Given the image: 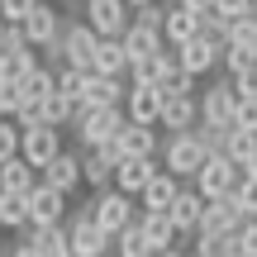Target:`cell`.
Segmentation results:
<instances>
[{"mask_svg":"<svg viewBox=\"0 0 257 257\" xmlns=\"http://www.w3.org/2000/svg\"><path fill=\"white\" fill-rule=\"evenodd\" d=\"M119 43H124L128 62H138V57H153V53H162V48H167V38H162V29H153V24H138V19H128V29L119 34Z\"/></svg>","mask_w":257,"mask_h":257,"instance_id":"obj_20","label":"cell"},{"mask_svg":"<svg viewBox=\"0 0 257 257\" xmlns=\"http://www.w3.org/2000/svg\"><path fill=\"white\" fill-rule=\"evenodd\" d=\"M95 72H105V76H124L128 72V53H124L119 38H100V48H95Z\"/></svg>","mask_w":257,"mask_h":257,"instance_id":"obj_28","label":"cell"},{"mask_svg":"<svg viewBox=\"0 0 257 257\" xmlns=\"http://www.w3.org/2000/svg\"><path fill=\"white\" fill-rule=\"evenodd\" d=\"M57 72V95H67V100H81L86 91V72H76V67H53Z\"/></svg>","mask_w":257,"mask_h":257,"instance_id":"obj_35","label":"cell"},{"mask_svg":"<svg viewBox=\"0 0 257 257\" xmlns=\"http://www.w3.org/2000/svg\"><path fill=\"white\" fill-rule=\"evenodd\" d=\"M114 167H119V148H86L81 153V181L95 191H110L114 186Z\"/></svg>","mask_w":257,"mask_h":257,"instance_id":"obj_12","label":"cell"},{"mask_svg":"<svg viewBox=\"0 0 257 257\" xmlns=\"http://www.w3.org/2000/svg\"><path fill=\"white\" fill-rule=\"evenodd\" d=\"M38 186V167L24 162V157H10L0 162V191H15V195H29Z\"/></svg>","mask_w":257,"mask_h":257,"instance_id":"obj_27","label":"cell"},{"mask_svg":"<svg viewBox=\"0 0 257 257\" xmlns=\"http://www.w3.org/2000/svg\"><path fill=\"white\" fill-rule=\"evenodd\" d=\"M233 128H257V95H238V110H233Z\"/></svg>","mask_w":257,"mask_h":257,"instance_id":"obj_41","label":"cell"},{"mask_svg":"<svg viewBox=\"0 0 257 257\" xmlns=\"http://www.w3.org/2000/svg\"><path fill=\"white\" fill-rule=\"evenodd\" d=\"M157 176V157H119L114 167V191L124 195H143V186Z\"/></svg>","mask_w":257,"mask_h":257,"instance_id":"obj_18","label":"cell"},{"mask_svg":"<svg viewBox=\"0 0 257 257\" xmlns=\"http://www.w3.org/2000/svg\"><path fill=\"white\" fill-rule=\"evenodd\" d=\"M19 86H24V100H48V95L57 91V72L38 62V67H34V72H29V76H24Z\"/></svg>","mask_w":257,"mask_h":257,"instance_id":"obj_32","label":"cell"},{"mask_svg":"<svg viewBox=\"0 0 257 257\" xmlns=\"http://www.w3.org/2000/svg\"><path fill=\"white\" fill-rule=\"evenodd\" d=\"M19 29H24V43L43 53V48L53 43L57 34H62V15H57V5H53V0H38V5H34V15H29Z\"/></svg>","mask_w":257,"mask_h":257,"instance_id":"obj_10","label":"cell"},{"mask_svg":"<svg viewBox=\"0 0 257 257\" xmlns=\"http://www.w3.org/2000/svg\"><path fill=\"white\" fill-rule=\"evenodd\" d=\"M157 91H162V95H195V76L191 72H172Z\"/></svg>","mask_w":257,"mask_h":257,"instance_id":"obj_40","label":"cell"},{"mask_svg":"<svg viewBox=\"0 0 257 257\" xmlns=\"http://www.w3.org/2000/svg\"><path fill=\"white\" fill-rule=\"evenodd\" d=\"M57 48H62V67H76V72H95V48H100V34L91 24H62L57 34Z\"/></svg>","mask_w":257,"mask_h":257,"instance_id":"obj_5","label":"cell"},{"mask_svg":"<svg viewBox=\"0 0 257 257\" xmlns=\"http://www.w3.org/2000/svg\"><path fill=\"white\" fill-rule=\"evenodd\" d=\"M19 143H24V128H19L15 119H0V162L19 157Z\"/></svg>","mask_w":257,"mask_h":257,"instance_id":"obj_36","label":"cell"},{"mask_svg":"<svg viewBox=\"0 0 257 257\" xmlns=\"http://www.w3.org/2000/svg\"><path fill=\"white\" fill-rule=\"evenodd\" d=\"M5 257H38V252H34V248H29V243H24V238H19V243H15V248H10V252H5Z\"/></svg>","mask_w":257,"mask_h":257,"instance_id":"obj_46","label":"cell"},{"mask_svg":"<svg viewBox=\"0 0 257 257\" xmlns=\"http://www.w3.org/2000/svg\"><path fill=\"white\" fill-rule=\"evenodd\" d=\"M191 181H195V191H200L205 200H224V195H233V191H238L243 167H238V162H229L224 153H214V157H205V167L191 176Z\"/></svg>","mask_w":257,"mask_h":257,"instance_id":"obj_4","label":"cell"},{"mask_svg":"<svg viewBox=\"0 0 257 257\" xmlns=\"http://www.w3.org/2000/svg\"><path fill=\"white\" fill-rule=\"evenodd\" d=\"M124 5H128V10H143V5H153V0H124Z\"/></svg>","mask_w":257,"mask_h":257,"instance_id":"obj_48","label":"cell"},{"mask_svg":"<svg viewBox=\"0 0 257 257\" xmlns=\"http://www.w3.org/2000/svg\"><path fill=\"white\" fill-rule=\"evenodd\" d=\"M124 95H128V86H124V76H105V72H86V91H81V100L86 105H124Z\"/></svg>","mask_w":257,"mask_h":257,"instance_id":"obj_21","label":"cell"},{"mask_svg":"<svg viewBox=\"0 0 257 257\" xmlns=\"http://www.w3.org/2000/svg\"><path fill=\"white\" fill-rule=\"evenodd\" d=\"M176 53V62H181V72H191V76H205L210 67H219V57H224V48L219 43H210L205 34H195L191 43H181V48H172Z\"/></svg>","mask_w":257,"mask_h":257,"instance_id":"obj_14","label":"cell"},{"mask_svg":"<svg viewBox=\"0 0 257 257\" xmlns=\"http://www.w3.org/2000/svg\"><path fill=\"white\" fill-rule=\"evenodd\" d=\"M34 5L38 0H0V19H5V24H24V19L34 15Z\"/></svg>","mask_w":257,"mask_h":257,"instance_id":"obj_39","label":"cell"},{"mask_svg":"<svg viewBox=\"0 0 257 257\" xmlns=\"http://www.w3.org/2000/svg\"><path fill=\"white\" fill-rule=\"evenodd\" d=\"M176 5H181V10H191V15H210V10H214V0H176Z\"/></svg>","mask_w":257,"mask_h":257,"instance_id":"obj_45","label":"cell"},{"mask_svg":"<svg viewBox=\"0 0 257 257\" xmlns=\"http://www.w3.org/2000/svg\"><path fill=\"white\" fill-rule=\"evenodd\" d=\"M5 29H10V24H5V19H0V43H5Z\"/></svg>","mask_w":257,"mask_h":257,"instance_id":"obj_49","label":"cell"},{"mask_svg":"<svg viewBox=\"0 0 257 257\" xmlns=\"http://www.w3.org/2000/svg\"><path fill=\"white\" fill-rule=\"evenodd\" d=\"M205 205H210V200H205L195 186H191V191L181 186V195H176V200H172V210H167V214H172V224H176V233H195V229H200Z\"/></svg>","mask_w":257,"mask_h":257,"instance_id":"obj_22","label":"cell"},{"mask_svg":"<svg viewBox=\"0 0 257 257\" xmlns=\"http://www.w3.org/2000/svg\"><path fill=\"white\" fill-rule=\"evenodd\" d=\"M114 257H157V248L148 243V233L138 229V219L124 233H114Z\"/></svg>","mask_w":257,"mask_h":257,"instance_id":"obj_30","label":"cell"},{"mask_svg":"<svg viewBox=\"0 0 257 257\" xmlns=\"http://www.w3.org/2000/svg\"><path fill=\"white\" fill-rule=\"evenodd\" d=\"M205 157H210V148L195 138V128H191V134H172L167 148H162V162H167L172 176H195L205 167Z\"/></svg>","mask_w":257,"mask_h":257,"instance_id":"obj_6","label":"cell"},{"mask_svg":"<svg viewBox=\"0 0 257 257\" xmlns=\"http://www.w3.org/2000/svg\"><path fill=\"white\" fill-rule=\"evenodd\" d=\"M67 219V195L53 191L48 181H38L29 191V229H53V224Z\"/></svg>","mask_w":257,"mask_h":257,"instance_id":"obj_7","label":"cell"},{"mask_svg":"<svg viewBox=\"0 0 257 257\" xmlns=\"http://www.w3.org/2000/svg\"><path fill=\"white\" fill-rule=\"evenodd\" d=\"M114 148H119V157H157V148H162L157 124H124Z\"/></svg>","mask_w":257,"mask_h":257,"instance_id":"obj_19","label":"cell"},{"mask_svg":"<svg viewBox=\"0 0 257 257\" xmlns=\"http://www.w3.org/2000/svg\"><path fill=\"white\" fill-rule=\"evenodd\" d=\"M15 124L19 128H38V124H43V100H24L15 110Z\"/></svg>","mask_w":257,"mask_h":257,"instance_id":"obj_42","label":"cell"},{"mask_svg":"<svg viewBox=\"0 0 257 257\" xmlns=\"http://www.w3.org/2000/svg\"><path fill=\"white\" fill-rule=\"evenodd\" d=\"M128 5L124 0H86V24L95 29L100 38H119L124 29H128Z\"/></svg>","mask_w":257,"mask_h":257,"instance_id":"obj_11","label":"cell"},{"mask_svg":"<svg viewBox=\"0 0 257 257\" xmlns=\"http://www.w3.org/2000/svg\"><path fill=\"white\" fill-rule=\"evenodd\" d=\"M157 124L172 128V134H191V128L200 124V100H195V95H162Z\"/></svg>","mask_w":257,"mask_h":257,"instance_id":"obj_15","label":"cell"},{"mask_svg":"<svg viewBox=\"0 0 257 257\" xmlns=\"http://www.w3.org/2000/svg\"><path fill=\"white\" fill-rule=\"evenodd\" d=\"M38 181H48L53 186V191H62V195H72L76 186H81V153H57L53 162L43 167V172H38Z\"/></svg>","mask_w":257,"mask_h":257,"instance_id":"obj_16","label":"cell"},{"mask_svg":"<svg viewBox=\"0 0 257 257\" xmlns=\"http://www.w3.org/2000/svg\"><path fill=\"white\" fill-rule=\"evenodd\" d=\"M233 110H238V95H233V81H214L210 91L200 95V124H214V128H233Z\"/></svg>","mask_w":257,"mask_h":257,"instance_id":"obj_8","label":"cell"},{"mask_svg":"<svg viewBox=\"0 0 257 257\" xmlns=\"http://www.w3.org/2000/svg\"><path fill=\"white\" fill-rule=\"evenodd\" d=\"M233 200H238V210L248 214V219H257V176H252V172H243V181H238V191H233Z\"/></svg>","mask_w":257,"mask_h":257,"instance_id":"obj_38","label":"cell"},{"mask_svg":"<svg viewBox=\"0 0 257 257\" xmlns=\"http://www.w3.org/2000/svg\"><path fill=\"white\" fill-rule=\"evenodd\" d=\"M62 229H67V248H72V257H105V252L114 248V238L91 219V210H86V205L67 214Z\"/></svg>","mask_w":257,"mask_h":257,"instance_id":"obj_2","label":"cell"},{"mask_svg":"<svg viewBox=\"0 0 257 257\" xmlns=\"http://www.w3.org/2000/svg\"><path fill=\"white\" fill-rule=\"evenodd\" d=\"M162 15H167V10H162V5L153 0V5H143V10H138L134 19H138V24H153V29H162Z\"/></svg>","mask_w":257,"mask_h":257,"instance_id":"obj_44","label":"cell"},{"mask_svg":"<svg viewBox=\"0 0 257 257\" xmlns=\"http://www.w3.org/2000/svg\"><path fill=\"white\" fill-rule=\"evenodd\" d=\"M248 5H252V0H214V10H219L224 19H238V15H248Z\"/></svg>","mask_w":257,"mask_h":257,"instance_id":"obj_43","label":"cell"},{"mask_svg":"<svg viewBox=\"0 0 257 257\" xmlns=\"http://www.w3.org/2000/svg\"><path fill=\"white\" fill-rule=\"evenodd\" d=\"M138 229L148 233V243H153L157 252H162V248H176V238H181L167 210H143V214H138Z\"/></svg>","mask_w":257,"mask_h":257,"instance_id":"obj_24","label":"cell"},{"mask_svg":"<svg viewBox=\"0 0 257 257\" xmlns=\"http://www.w3.org/2000/svg\"><path fill=\"white\" fill-rule=\"evenodd\" d=\"M229 252L233 257H257V219H243L238 229L229 233Z\"/></svg>","mask_w":257,"mask_h":257,"instance_id":"obj_33","label":"cell"},{"mask_svg":"<svg viewBox=\"0 0 257 257\" xmlns=\"http://www.w3.org/2000/svg\"><path fill=\"white\" fill-rule=\"evenodd\" d=\"M124 114H128V124H157V114H162V91H157V86H138V81H128Z\"/></svg>","mask_w":257,"mask_h":257,"instance_id":"obj_17","label":"cell"},{"mask_svg":"<svg viewBox=\"0 0 257 257\" xmlns=\"http://www.w3.org/2000/svg\"><path fill=\"white\" fill-rule=\"evenodd\" d=\"M219 62L229 67V76H238V72H252V67H257V48H248V43H229Z\"/></svg>","mask_w":257,"mask_h":257,"instance_id":"obj_34","label":"cell"},{"mask_svg":"<svg viewBox=\"0 0 257 257\" xmlns=\"http://www.w3.org/2000/svg\"><path fill=\"white\" fill-rule=\"evenodd\" d=\"M200 34V15H191V10H181V5H172L162 15V38L172 48H181V43H191V38Z\"/></svg>","mask_w":257,"mask_h":257,"instance_id":"obj_25","label":"cell"},{"mask_svg":"<svg viewBox=\"0 0 257 257\" xmlns=\"http://www.w3.org/2000/svg\"><path fill=\"white\" fill-rule=\"evenodd\" d=\"M181 195V176H172V172H157L153 181L143 186V210H172V200Z\"/></svg>","mask_w":257,"mask_h":257,"instance_id":"obj_26","label":"cell"},{"mask_svg":"<svg viewBox=\"0 0 257 257\" xmlns=\"http://www.w3.org/2000/svg\"><path fill=\"white\" fill-rule=\"evenodd\" d=\"M243 219H248V214L238 210V200H233V195H224V200H210V205H205L200 229H195V233H210V238H229V233L238 229Z\"/></svg>","mask_w":257,"mask_h":257,"instance_id":"obj_13","label":"cell"},{"mask_svg":"<svg viewBox=\"0 0 257 257\" xmlns=\"http://www.w3.org/2000/svg\"><path fill=\"white\" fill-rule=\"evenodd\" d=\"M224 257H233V252H224Z\"/></svg>","mask_w":257,"mask_h":257,"instance_id":"obj_51","label":"cell"},{"mask_svg":"<svg viewBox=\"0 0 257 257\" xmlns=\"http://www.w3.org/2000/svg\"><path fill=\"white\" fill-rule=\"evenodd\" d=\"M86 210H91V219L100 224V229L110 233V238H114V233H124L128 224L138 219V214H134V195L114 191V186H110V191H95L91 200H86Z\"/></svg>","mask_w":257,"mask_h":257,"instance_id":"obj_3","label":"cell"},{"mask_svg":"<svg viewBox=\"0 0 257 257\" xmlns=\"http://www.w3.org/2000/svg\"><path fill=\"white\" fill-rule=\"evenodd\" d=\"M24 105V86L0 76V119H15V110Z\"/></svg>","mask_w":257,"mask_h":257,"instance_id":"obj_37","label":"cell"},{"mask_svg":"<svg viewBox=\"0 0 257 257\" xmlns=\"http://www.w3.org/2000/svg\"><path fill=\"white\" fill-rule=\"evenodd\" d=\"M57 153H62V128H53V124L24 128V143H19V157H24V162H34L38 172H43Z\"/></svg>","mask_w":257,"mask_h":257,"instance_id":"obj_9","label":"cell"},{"mask_svg":"<svg viewBox=\"0 0 257 257\" xmlns=\"http://www.w3.org/2000/svg\"><path fill=\"white\" fill-rule=\"evenodd\" d=\"M224 157L238 162V167H248L252 157H257V128H233L229 143H224Z\"/></svg>","mask_w":257,"mask_h":257,"instance_id":"obj_31","label":"cell"},{"mask_svg":"<svg viewBox=\"0 0 257 257\" xmlns=\"http://www.w3.org/2000/svg\"><path fill=\"white\" fill-rule=\"evenodd\" d=\"M128 124V114H124V105H86V114L76 119V138H81V148H110L114 138H119V128Z\"/></svg>","mask_w":257,"mask_h":257,"instance_id":"obj_1","label":"cell"},{"mask_svg":"<svg viewBox=\"0 0 257 257\" xmlns=\"http://www.w3.org/2000/svg\"><path fill=\"white\" fill-rule=\"evenodd\" d=\"M157 257H191V252H181V248H162Z\"/></svg>","mask_w":257,"mask_h":257,"instance_id":"obj_47","label":"cell"},{"mask_svg":"<svg viewBox=\"0 0 257 257\" xmlns=\"http://www.w3.org/2000/svg\"><path fill=\"white\" fill-rule=\"evenodd\" d=\"M248 15H252V19H257V0H252V5H248Z\"/></svg>","mask_w":257,"mask_h":257,"instance_id":"obj_50","label":"cell"},{"mask_svg":"<svg viewBox=\"0 0 257 257\" xmlns=\"http://www.w3.org/2000/svg\"><path fill=\"white\" fill-rule=\"evenodd\" d=\"M0 229H29V195L0 191Z\"/></svg>","mask_w":257,"mask_h":257,"instance_id":"obj_29","label":"cell"},{"mask_svg":"<svg viewBox=\"0 0 257 257\" xmlns=\"http://www.w3.org/2000/svg\"><path fill=\"white\" fill-rule=\"evenodd\" d=\"M19 238H24L38 257H72V248H67V229H62V224H53V229H19Z\"/></svg>","mask_w":257,"mask_h":257,"instance_id":"obj_23","label":"cell"}]
</instances>
